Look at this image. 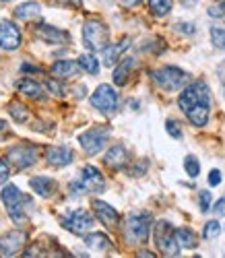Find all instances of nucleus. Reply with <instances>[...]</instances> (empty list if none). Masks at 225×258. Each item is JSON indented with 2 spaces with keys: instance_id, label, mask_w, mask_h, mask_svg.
Here are the masks:
<instances>
[{
  "instance_id": "f257e3e1",
  "label": "nucleus",
  "mask_w": 225,
  "mask_h": 258,
  "mask_svg": "<svg viewBox=\"0 0 225 258\" xmlns=\"http://www.w3.org/2000/svg\"><path fill=\"white\" fill-rule=\"evenodd\" d=\"M151 79L159 85L163 91H178V89H184L190 77L188 73H184L182 69L178 67H163L159 71H153L151 73Z\"/></svg>"
},
{
  "instance_id": "f03ea898",
  "label": "nucleus",
  "mask_w": 225,
  "mask_h": 258,
  "mask_svg": "<svg viewBox=\"0 0 225 258\" xmlns=\"http://www.w3.org/2000/svg\"><path fill=\"white\" fill-rule=\"evenodd\" d=\"M151 215L149 213H132L124 223V233L130 244H145L149 240Z\"/></svg>"
},
{
  "instance_id": "7ed1b4c3",
  "label": "nucleus",
  "mask_w": 225,
  "mask_h": 258,
  "mask_svg": "<svg viewBox=\"0 0 225 258\" xmlns=\"http://www.w3.org/2000/svg\"><path fill=\"white\" fill-rule=\"evenodd\" d=\"M3 203H5V209H7V213H9V217H11L17 225H23V223L27 221L25 213H23V207L29 205V201H27L23 195H21V190H19L17 186L9 184V186L3 188Z\"/></svg>"
},
{
  "instance_id": "20e7f679",
  "label": "nucleus",
  "mask_w": 225,
  "mask_h": 258,
  "mask_svg": "<svg viewBox=\"0 0 225 258\" xmlns=\"http://www.w3.org/2000/svg\"><path fill=\"white\" fill-rule=\"evenodd\" d=\"M109 39V29L97 19H89L87 23L83 25V44L87 50L91 52H99L107 46Z\"/></svg>"
},
{
  "instance_id": "39448f33",
  "label": "nucleus",
  "mask_w": 225,
  "mask_h": 258,
  "mask_svg": "<svg viewBox=\"0 0 225 258\" xmlns=\"http://www.w3.org/2000/svg\"><path fill=\"white\" fill-rule=\"evenodd\" d=\"M155 244L163 256H180V246L176 240V229L167 221L155 223Z\"/></svg>"
},
{
  "instance_id": "423d86ee",
  "label": "nucleus",
  "mask_w": 225,
  "mask_h": 258,
  "mask_svg": "<svg viewBox=\"0 0 225 258\" xmlns=\"http://www.w3.org/2000/svg\"><path fill=\"white\" fill-rule=\"evenodd\" d=\"M198 103H211V93H209V87L207 83H192L188 87H184V91L180 93V99H178V105L182 107V112L186 114L190 107L198 105Z\"/></svg>"
},
{
  "instance_id": "0eeeda50",
  "label": "nucleus",
  "mask_w": 225,
  "mask_h": 258,
  "mask_svg": "<svg viewBox=\"0 0 225 258\" xmlns=\"http://www.w3.org/2000/svg\"><path fill=\"white\" fill-rule=\"evenodd\" d=\"M91 105L101 114H111L118 107V93L109 87V85H99L95 93L91 95Z\"/></svg>"
},
{
  "instance_id": "6e6552de",
  "label": "nucleus",
  "mask_w": 225,
  "mask_h": 258,
  "mask_svg": "<svg viewBox=\"0 0 225 258\" xmlns=\"http://www.w3.org/2000/svg\"><path fill=\"white\" fill-rule=\"evenodd\" d=\"M107 135H109V131L107 128H91V131H87V133H83L81 137H79V143H81V147L85 149V153H89V155H97L101 149L105 147V143H107Z\"/></svg>"
},
{
  "instance_id": "1a4fd4ad",
  "label": "nucleus",
  "mask_w": 225,
  "mask_h": 258,
  "mask_svg": "<svg viewBox=\"0 0 225 258\" xmlns=\"http://www.w3.org/2000/svg\"><path fill=\"white\" fill-rule=\"evenodd\" d=\"M93 217H91V213L89 211H85V209H77V211H73L69 217H64V221H62V225L69 229V231H73V233H77V235H85L89 229L93 227Z\"/></svg>"
},
{
  "instance_id": "9d476101",
  "label": "nucleus",
  "mask_w": 225,
  "mask_h": 258,
  "mask_svg": "<svg viewBox=\"0 0 225 258\" xmlns=\"http://www.w3.org/2000/svg\"><path fill=\"white\" fill-rule=\"evenodd\" d=\"M27 238L23 231H9L5 235H0V256L3 258H11L17 256L21 250H23Z\"/></svg>"
},
{
  "instance_id": "9b49d317",
  "label": "nucleus",
  "mask_w": 225,
  "mask_h": 258,
  "mask_svg": "<svg viewBox=\"0 0 225 258\" xmlns=\"http://www.w3.org/2000/svg\"><path fill=\"white\" fill-rule=\"evenodd\" d=\"M9 161H13L19 169L31 167L37 161V151L31 145H17L9 149Z\"/></svg>"
},
{
  "instance_id": "f8f14e48",
  "label": "nucleus",
  "mask_w": 225,
  "mask_h": 258,
  "mask_svg": "<svg viewBox=\"0 0 225 258\" xmlns=\"http://www.w3.org/2000/svg\"><path fill=\"white\" fill-rule=\"evenodd\" d=\"M21 41H23V37H21L19 27L11 21H0V48L13 52L21 46Z\"/></svg>"
},
{
  "instance_id": "ddd939ff",
  "label": "nucleus",
  "mask_w": 225,
  "mask_h": 258,
  "mask_svg": "<svg viewBox=\"0 0 225 258\" xmlns=\"http://www.w3.org/2000/svg\"><path fill=\"white\" fill-rule=\"evenodd\" d=\"M33 33H35L41 41H48V44H71V35H69V33L62 31V29H58V27H52V25H48V23H39V25L33 29Z\"/></svg>"
},
{
  "instance_id": "4468645a",
  "label": "nucleus",
  "mask_w": 225,
  "mask_h": 258,
  "mask_svg": "<svg viewBox=\"0 0 225 258\" xmlns=\"http://www.w3.org/2000/svg\"><path fill=\"white\" fill-rule=\"evenodd\" d=\"M128 161H130V153H128V149L124 145H114L103 155V165L109 167V169H114V171L124 169L128 165Z\"/></svg>"
},
{
  "instance_id": "2eb2a0df",
  "label": "nucleus",
  "mask_w": 225,
  "mask_h": 258,
  "mask_svg": "<svg viewBox=\"0 0 225 258\" xmlns=\"http://www.w3.org/2000/svg\"><path fill=\"white\" fill-rule=\"evenodd\" d=\"M81 182L87 192H103L105 190V180L101 176V171L93 165H85L81 169Z\"/></svg>"
},
{
  "instance_id": "dca6fc26",
  "label": "nucleus",
  "mask_w": 225,
  "mask_h": 258,
  "mask_svg": "<svg viewBox=\"0 0 225 258\" xmlns=\"http://www.w3.org/2000/svg\"><path fill=\"white\" fill-rule=\"evenodd\" d=\"M93 213H95V217L103 223V225H107V227H114V225H118V221H120V215H118V211L111 207V205H107V203H103V201H93Z\"/></svg>"
},
{
  "instance_id": "f3484780",
  "label": "nucleus",
  "mask_w": 225,
  "mask_h": 258,
  "mask_svg": "<svg viewBox=\"0 0 225 258\" xmlns=\"http://www.w3.org/2000/svg\"><path fill=\"white\" fill-rule=\"evenodd\" d=\"M46 159H48V163L52 167H64V165L73 163L75 153H73V149H69V147H50L46 151Z\"/></svg>"
},
{
  "instance_id": "a211bd4d",
  "label": "nucleus",
  "mask_w": 225,
  "mask_h": 258,
  "mask_svg": "<svg viewBox=\"0 0 225 258\" xmlns=\"http://www.w3.org/2000/svg\"><path fill=\"white\" fill-rule=\"evenodd\" d=\"M83 73V67L73 60H58L52 64V75L56 79H77Z\"/></svg>"
},
{
  "instance_id": "6ab92c4d",
  "label": "nucleus",
  "mask_w": 225,
  "mask_h": 258,
  "mask_svg": "<svg viewBox=\"0 0 225 258\" xmlns=\"http://www.w3.org/2000/svg\"><path fill=\"white\" fill-rule=\"evenodd\" d=\"M29 186H31V190L35 192V195H39V197H43V199H50L54 192H56V188H58L56 180L46 178V176H35V178H31V180H29Z\"/></svg>"
},
{
  "instance_id": "aec40b11",
  "label": "nucleus",
  "mask_w": 225,
  "mask_h": 258,
  "mask_svg": "<svg viewBox=\"0 0 225 258\" xmlns=\"http://www.w3.org/2000/svg\"><path fill=\"white\" fill-rule=\"evenodd\" d=\"M130 46V39H122L120 44H114V46H105L103 50H101V56H103V64L105 67H114V64L118 62V58L122 56V52L126 50Z\"/></svg>"
},
{
  "instance_id": "412c9836",
  "label": "nucleus",
  "mask_w": 225,
  "mask_h": 258,
  "mask_svg": "<svg viewBox=\"0 0 225 258\" xmlns=\"http://www.w3.org/2000/svg\"><path fill=\"white\" fill-rule=\"evenodd\" d=\"M17 91L19 93H23L31 99H41L43 97V89H41V85L33 79H21L17 81Z\"/></svg>"
},
{
  "instance_id": "4be33fe9",
  "label": "nucleus",
  "mask_w": 225,
  "mask_h": 258,
  "mask_svg": "<svg viewBox=\"0 0 225 258\" xmlns=\"http://www.w3.org/2000/svg\"><path fill=\"white\" fill-rule=\"evenodd\" d=\"M186 116L194 126H205L209 122V103H198V105L190 107Z\"/></svg>"
},
{
  "instance_id": "5701e85b",
  "label": "nucleus",
  "mask_w": 225,
  "mask_h": 258,
  "mask_svg": "<svg viewBox=\"0 0 225 258\" xmlns=\"http://www.w3.org/2000/svg\"><path fill=\"white\" fill-rule=\"evenodd\" d=\"M134 64H137V60H134V58H124L118 64V67H116V71H114V83L118 85V87L126 85V81L130 77V71L134 69Z\"/></svg>"
},
{
  "instance_id": "b1692460",
  "label": "nucleus",
  "mask_w": 225,
  "mask_h": 258,
  "mask_svg": "<svg viewBox=\"0 0 225 258\" xmlns=\"http://www.w3.org/2000/svg\"><path fill=\"white\" fill-rule=\"evenodd\" d=\"M176 240L182 248H196L198 240H196V233L190 229V227H178L176 229Z\"/></svg>"
},
{
  "instance_id": "393cba45",
  "label": "nucleus",
  "mask_w": 225,
  "mask_h": 258,
  "mask_svg": "<svg viewBox=\"0 0 225 258\" xmlns=\"http://www.w3.org/2000/svg\"><path fill=\"white\" fill-rule=\"evenodd\" d=\"M39 13H41V7L37 3H25L15 9V17L21 21H31V19L39 17Z\"/></svg>"
},
{
  "instance_id": "a878e982",
  "label": "nucleus",
  "mask_w": 225,
  "mask_h": 258,
  "mask_svg": "<svg viewBox=\"0 0 225 258\" xmlns=\"http://www.w3.org/2000/svg\"><path fill=\"white\" fill-rule=\"evenodd\" d=\"M85 244L91 250H109L111 242L105 238L103 233H87L85 235Z\"/></svg>"
},
{
  "instance_id": "bb28decb",
  "label": "nucleus",
  "mask_w": 225,
  "mask_h": 258,
  "mask_svg": "<svg viewBox=\"0 0 225 258\" xmlns=\"http://www.w3.org/2000/svg\"><path fill=\"white\" fill-rule=\"evenodd\" d=\"M172 7H174L172 0H149V11L155 17H165L172 11Z\"/></svg>"
},
{
  "instance_id": "cd10ccee",
  "label": "nucleus",
  "mask_w": 225,
  "mask_h": 258,
  "mask_svg": "<svg viewBox=\"0 0 225 258\" xmlns=\"http://www.w3.org/2000/svg\"><path fill=\"white\" fill-rule=\"evenodd\" d=\"M79 64L83 67V71L89 73V75H97V71H99V62H97V58L93 54H83L79 58Z\"/></svg>"
},
{
  "instance_id": "c85d7f7f",
  "label": "nucleus",
  "mask_w": 225,
  "mask_h": 258,
  "mask_svg": "<svg viewBox=\"0 0 225 258\" xmlns=\"http://www.w3.org/2000/svg\"><path fill=\"white\" fill-rule=\"evenodd\" d=\"M9 114L13 116V120H17V122H21V124L29 120V112H27V107H25L23 103H17V101L9 105Z\"/></svg>"
},
{
  "instance_id": "c756f323",
  "label": "nucleus",
  "mask_w": 225,
  "mask_h": 258,
  "mask_svg": "<svg viewBox=\"0 0 225 258\" xmlns=\"http://www.w3.org/2000/svg\"><path fill=\"white\" fill-rule=\"evenodd\" d=\"M184 169H186V174H188L190 178H196V176L200 174V163H198V159H196L194 155H186V159H184Z\"/></svg>"
},
{
  "instance_id": "7c9ffc66",
  "label": "nucleus",
  "mask_w": 225,
  "mask_h": 258,
  "mask_svg": "<svg viewBox=\"0 0 225 258\" xmlns=\"http://www.w3.org/2000/svg\"><path fill=\"white\" fill-rule=\"evenodd\" d=\"M219 231H221V225H219V221H207L205 223V229H202V238L205 240H213V238H217L219 235Z\"/></svg>"
},
{
  "instance_id": "2f4dec72",
  "label": "nucleus",
  "mask_w": 225,
  "mask_h": 258,
  "mask_svg": "<svg viewBox=\"0 0 225 258\" xmlns=\"http://www.w3.org/2000/svg\"><path fill=\"white\" fill-rule=\"evenodd\" d=\"M211 39H213V46L215 48H225V29L213 25L211 27Z\"/></svg>"
},
{
  "instance_id": "473e14b6",
  "label": "nucleus",
  "mask_w": 225,
  "mask_h": 258,
  "mask_svg": "<svg viewBox=\"0 0 225 258\" xmlns=\"http://www.w3.org/2000/svg\"><path fill=\"white\" fill-rule=\"evenodd\" d=\"M46 87H48V91L52 93V95H56V97H64L66 95V91H64V87L56 81V79H48L46 81Z\"/></svg>"
},
{
  "instance_id": "72a5a7b5",
  "label": "nucleus",
  "mask_w": 225,
  "mask_h": 258,
  "mask_svg": "<svg viewBox=\"0 0 225 258\" xmlns=\"http://www.w3.org/2000/svg\"><path fill=\"white\" fill-rule=\"evenodd\" d=\"M209 15L217 19H225V0H217L215 5L209 7Z\"/></svg>"
},
{
  "instance_id": "f704fd0d",
  "label": "nucleus",
  "mask_w": 225,
  "mask_h": 258,
  "mask_svg": "<svg viewBox=\"0 0 225 258\" xmlns=\"http://www.w3.org/2000/svg\"><path fill=\"white\" fill-rule=\"evenodd\" d=\"M198 207L202 213H207L211 209V192L209 190H202L200 192V197H198Z\"/></svg>"
},
{
  "instance_id": "c9c22d12",
  "label": "nucleus",
  "mask_w": 225,
  "mask_h": 258,
  "mask_svg": "<svg viewBox=\"0 0 225 258\" xmlns=\"http://www.w3.org/2000/svg\"><path fill=\"white\" fill-rule=\"evenodd\" d=\"M165 131L172 135V139H182V128L178 126L176 120H167L165 122Z\"/></svg>"
},
{
  "instance_id": "e433bc0d",
  "label": "nucleus",
  "mask_w": 225,
  "mask_h": 258,
  "mask_svg": "<svg viewBox=\"0 0 225 258\" xmlns=\"http://www.w3.org/2000/svg\"><path fill=\"white\" fill-rule=\"evenodd\" d=\"M9 176H11V163H9V159L0 157V184H5L9 180Z\"/></svg>"
},
{
  "instance_id": "4c0bfd02",
  "label": "nucleus",
  "mask_w": 225,
  "mask_h": 258,
  "mask_svg": "<svg viewBox=\"0 0 225 258\" xmlns=\"http://www.w3.org/2000/svg\"><path fill=\"white\" fill-rule=\"evenodd\" d=\"M209 184L211 186H219L221 184V171L219 169H213L211 174H209Z\"/></svg>"
},
{
  "instance_id": "58836bf2",
  "label": "nucleus",
  "mask_w": 225,
  "mask_h": 258,
  "mask_svg": "<svg viewBox=\"0 0 225 258\" xmlns=\"http://www.w3.org/2000/svg\"><path fill=\"white\" fill-rule=\"evenodd\" d=\"M9 135H11V126H9V122L0 120V141H3L5 137H9Z\"/></svg>"
},
{
  "instance_id": "ea45409f",
  "label": "nucleus",
  "mask_w": 225,
  "mask_h": 258,
  "mask_svg": "<svg viewBox=\"0 0 225 258\" xmlns=\"http://www.w3.org/2000/svg\"><path fill=\"white\" fill-rule=\"evenodd\" d=\"M213 211H215V213H217V215H225V197H223V199H219V201H217V205H215V207H213Z\"/></svg>"
},
{
  "instance_id": "a19ab883",
  "label": "nucleus",
  "mask_w": 225,
  "mask_h": 258,
  "mask_svg": "<svg viewBox=\"0 0 225 258\" xmlns=\"http://www.w3.org/2000/svg\"><path fill=\"white\" fill-rule=\"evenodd\" d=\"M21 71H23V73H27V75H33V73H39V69L35 67H31V64H23V67H21Z\"/></svg>"
},
{
  "instance_id": "79ce46f5",
  "label": "nucleus",
  "mask_w": 225,
  "mask_h": 258,
  "mask_svg": "<svg viewBox=\"0 0 225 258\" xmlns=\"http://www.w3.org/2000/svg\"><path fill=\"white\" fill-rule=\"evenodd\" d=\"M122 3H124V7H126V9H134V7H139V5L143 3V0H122Z\"/></svg>"
},
{
  "instance_id": "37998d69",
  "label": "nucleus",
  "mask_w": 225,
  "mask_h": 258,
  "mask_svg": "<svg viewBox=\"0 0 225 258\" xmlns=\"http://www.w3.org/2000/svg\"><path fill=\"white\" fill-rule=\"evenodd\" d=\"M178 31H184V33H194V25H178Z\"/></svg>"
},
{
  "instance_id": "c03bdc74",
  "label": "nucleus",
  "mask_w": 225,
  "mask_h": 258,
  "mask_svg": "<svg viewBox=\"0 0 225 258\" xmlns=\"http://www.w3.org/2000/svg\"><path fill=\"white\" fill-rule=\"evenodd\" d=\"M180 3H182L184 7H194V5H196V0H180Z\"/></svg>"
},
{
  "instance_id": "a18cd8bd",
  "label": "nucleus",
  "mask_w": 225,
  "mask_h": 258,
  "mask_svg": "<svg viewBox=\"0 0 225 258\" xmlns=\"http://www.w3.org/2000/svg\"><path fill=\"white\" fill-rule=\"evenodd\" d=\"M52 3H56V5H62V7H64V5H71V0H52Z\"/></svg>"
},
{
  "instance_id": "49530a36",
  "label": "nucleus",
  "mask_w": 225,
  "mask_h": 258,
  "mask_svg": "<svg viewBox=\"0 0 225 258\" xmlns=\"http://www.w3.org/2000/svg\"><path fill=\"white\" fill-rule=\"evenodd\" d=\"M139 256H143V258H149V256H155V254H151V252H147V250H143V252H139Z\"/></svg>"
},
{
  "instance_id": "de8ad7c7",
  "label": "nucleus",
  "mask_w": 225,
  "mask_h": 258,
  "mask_svg": "<svg viewBox=\"0 0 225 258\" xmlns=\"http://www.w3.org/2000/svg\"><path fill=\"white\" fill-rule=\"evenodd\" d=\"M3 3H11V0H3Z\"/></svg>"
}]
</instances>
